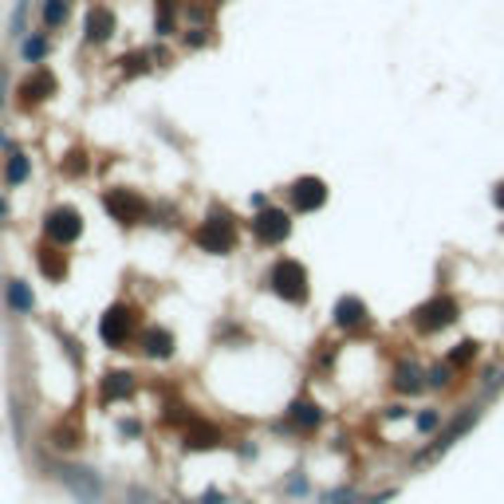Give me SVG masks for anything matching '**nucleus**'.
I'll list each match as a JSON object with an SVG mask.
<instances>
[{"label":"nucleus","mask_w":504,"mask_h":504,"mask_svg":"<svg viewBox=\"0 0 504 504\" xmlns=\"http://www.w3.org/2000/svg\"><path fill=\"white\" fill-rule=\"evenodd\" d=\"M272 292L287 304H304L307 299V268L299 260H276L272 264V276H268Z\"/></svg>","instance_id":"obj_1"},{"label":"nucleus","mask_w":504,"mask_h":504,"mask_svg":"<svg viewBox=\"0 0 504 504\" xmlns=\"http://www.w3.org/2000/svg\"><path fill=\"white\" fill-rule=\"evenodd\" d=\"M79 233H83V217L67 205L51 209L48 217H44V237L51 245H71V240H79Z\"/></svg>","instance_id":"obj_2"},{"label":"nucleus","mask_w":504,"mask_h":504,"mask_svg":"<svg viewBox=\"0 0 504 504\" xmlns=\"http://www.w3.org/2000/svg\"><path fill=\"white\" fill-rule=\"evenodd\" d=\"M457 319V299L453 296H434L429 304H422L414 311V323L422 331H441L445 323H453Z\"/></svg>","instance_id":"obj_3"},{"label":"nucleus","mask_w":504,"mask_h":504,"mask_svg":"<svg viewBox=\"0 0 504 504\" xmlns=\"http://www.w3.org/2000/svg\"><path fill=\"white\" fill-rule=\"evenodd\" d=\"M99 335H103V343H110V347H122L130 335H134V311H130L127 304H115L103 316V323H99Z\"/></svg>","instance_id":"obj_4"},{"label":"nucleus","mask_w":504,"mask_h":504,"mask_svg":"<svg viewBox=\"0 0 504 504\" xmlns=\"http://www.w3.org/2000/svg\"><path fill=\"white\" fill-rule=\"evenodd\" d=\"M198 240H201V248H205V252H228V248H233V240H237V228H233V221L228 217H209L205 221V228H201L198 233Z\"/></svg>","instance_id":"obj_5"},{"label":"nucleus","mask_w":504,"mask_h":504,"mask_svg":"<svg viewBox=\"0 0 504 504\" xmlns=\"http://www.w3.org/2000/svg\"><path fill=\"white\" fill-rule=\"evenodd\" d=\"M103 205L115 213V221H122V225H138L142 217H146V205H142L138 193H130V189H110L107 198H103Z\"/></svg>","instance_id":"obj_6"},{"label":"nucleus","mask_w":504,"mask_h":504,"mask_svg":"<svg viewBox=\"0 0 504 504\" xmlns=\"http://www.w3.org/2000/svg\"><path fill=\"white\" fill-rule=\"evenodd\" d=\"M252 228H257V237L264 240V245H280V240H287V233H292V221H287V213H280V209H264V213L252 221Z\"/></svg>","instance_id":"obj_7"},{"label":"nucleus","mask_w":504,"mask_h":504,"mask_svg":"<svg viewBox=\"0 0 504 504\" xmlns=\"http://www.w3.org/2000/svg\"><path fill=\"white\" fill-rule=\"evenodd\" d=\"M323 201H327V186L319 178H299L292 186V205L299 213H316V209H323Z\"/></svg>","instance_id":"obj_8"},{"label":"nucleus","mask_w":504,"mask_h":504,"mask_svg":"<svg viewBox=\"0 0 504 504\" xmlns=\"http://www.w3.org/2000/svg\"><path fill=\"white\" fill-rule=\"evenodd\" d=\"M60 477H63V484H67V489L79 496L83 504H95V500H99L103 489H99V481L91 477V469H75V465H63Z\"/></svg>","instance_id":"obj_9"},{"label":"nucleus","mask_w":504,"mask_h":504,"mask_svg":"<svg viewBox=\"0 0 504 504\" xmlns=\"http://www.w3.org/2000/svg\"><path fill=\"white\" fill-rule=\"evenodd\" d=\"M473 422H477V410H465V414L457 418V422H449V425H445L441 434H437L434 449H429V453H422V457H418V461H425V457H437V453H441V449H449V445H453L457 437H461V434H465V429H469V425H473Z\"/></svg>","instance_id":"obj_10"},{"label":"nucleus","mask_w":504,"mask_h":504,"mask_svg":"<svg viewBox=\"0 0 504 504\" xmlns=\"http://www.w3.org/2000/svg\"><path fill=\"white\" fill-rule=\"evenodd\" d=\"M186 445H189V449H217V445H221L217 425H209V422H198V418H189V422H186Z\"/></svg>","instance_id":"obj_11"},{"label":"nucleus","mask_w":504,"mask_h":504,"mask_svg":"<svg viewBox=\"0 0 504 504\" xmlns=\"http://www.w3.org/2000/svg\"><path fill=\"white\" fill-rule=\"evenodd\" d=\"M110 36H115V16H110V8H87V40L91 44H107Z\"/></svg>","instance_id":"obj_12"},{"label":"nucleus","mask_w":504,"mask_h":504,"mask_svg":"<svg viewBox=\"0 0 504 504\" xmlns=\"http://www.w3.org/2000/svg\"><path fill=\"white\" fill-rule=\"evenodd\" d=\"M335 323L339 327H347V331H351V327H358V323H366V304L358 296H343L335 304Z\"/></svg>","instance_id":"obj_13"},{"label":"nucleus","mask_w":504,"mask_h":504,"mask_svg":"<svg viewBox=\"0 0 504 504\" xmlns=\"http://www.w3.org/2000/svg\"><path fill=\"white\" fill-rule=\"evenodd\" d=\"M51 91H56V79H51L48 71H32L28 79L20 83V95H24V103H40V99H48Z\"/></svg>","instance_id":"obj_14"},{"label":"nucleus","mask_w":504,"mask_h":504,"mask_svg":"<svg viewBox=\"0 0 504 504\" xmlns=\"http://www.w3.org/2000/svg\"><path fill=\"white\" fill-rule=\"evenodd\" d=\"M142 347H146V355L166 358L169 351H174V335H169L166 327H146V331H142Z\"/></svg>","instance_id":"obj_15"},{"label":"nucleus","mask_w":504,"mask_h":504,"mask_svg":"<svg viewBox=\"0 0 504 504\" xmlns=\"http://www.w3.org/2000/svg\"><path fill=\"white\" fill-rule=\"evenodd\" d=\"M40 272H44V276H51V280H63V276H67V260H63L56 248L44 245L40 248Z\"/></svg>","instance_id":"obj_16"},{"label":"nucleus","mask_w":504,"mask_h":504,"mask_svg":"<svg viewBox=\"0 0 504 504\" xmlns=\"http://www.w3.org/2000/svg\"><path fill=\"white\" fill-rule=\"evenodd\" d=\"M394 378H398V390H406V394H418V390H422V370H418L414 363H398Z\"/></svg>","instance_id":"obj_17"},{"label":"nucleus","mask_w":504,"mask_h":504,"mask_svg":"<svg viewBox=\"0 0 504 504\" xmlns=\"http://www.w3.org/2000/svg\"><path fill=\"white\" fill-rule=\"evenodd\" d=\"M103 394H107V398H130V394H134V378H130V375H107Z\"/></svg>","instance_id":"obj_18"},{"label":"nucleus","mask_w":504,"mask_h":504,"mask_svg":"<svg viewBox=\"0 0 504 504\" xmlns=\"http://www.w3.org/2000/svg\"><path fill=\"white\" fill-rule=\"evenodd\" d=\"M292 422L304 425V429H316V425L323 422V414H319L311 402H296V406H292Z\"/></svg>","instance_id":"obj_19"},{"label":"nucleus","mask_w":504,"mask_h":504,"mask_svg":"<svg viewBox=\"0 0 504 504\" xmlns=\"http://www.w3.org/2000/svg\"><path fill=\"white\" fill-rule=\"evenodd\" d=\"M8 304L16 307V311H32V292L24 280H12L8 284Z\"/></svg>","instance_id":"obj_20"},{"label":"nucleus","mask_w":504,"mask_h":504,"mask_svg":"<svg viewBox=\"0 0 504 504\" xmlns=\"http://www.w3.org/2000/svg\"><path fill=\"white\" fill-rule=\"evenodd\" d=\"M63 16H67L63 0H44V24H48V28H60Z\"/></svg>","instance_id":"obj_21"},{"label":"nucleus","mask_w":504,"mask_h":504,"mask_svg":"<svg viewBox=\"0 0 504 504\" xmlns=\"http://www.w3.org/2000/svg\"><path fill=\"white\" fill-rule=\"evenodd\" d=\"M4 174H8V181H12V186H16V181H24V178H28V158H24L20 150H16V154H12V158H8V169H4Z\"/></svg>","instance_id":"obj_22"},{"label":"nucleus","mask_w":504,"mask_h":504,"mask_svg":"<svg viewBox=\"0 0 504 504\" xmlns=\"http://www.w3.org/2000/svg\"><path fill=\"white\" fill-rule=\"evenodd\" d=\"M56 445H60V449H71V445H79V429H75V425L71 422H63V425H56Z\"/></svg>","instance_id":"obj_23"},{"label":"nucleus","mask_w":504,"mask_h":504,"mask_svg":"<svg viewBox=\"0 0 504 504\" xmlns=\"http://www.w3.org/2000/svg\"><path fill=\"white\" fill-rule=\"evenodd\" d=\"M83 169H87V154H83V150H71L67 162H63V174H71V178H75V174H83Z\"/></svg>","instance_id":"obj_24"},{"label":"nucleus","mask_w":504,"mask_h":504,"mask_svg":"<svg viewBox=\"0 0 504 504\" xmlns=\"http://www.w3.org/2000/svg\"><path fill=\"white\" fill-rule=\"evenodd\" d=\"M355 500H358L355 489H335V493L323 496V504H355Z\"/></svg>","instance_id":"obj_25"},{"label":"nucleus","mask_w":504,"mask_h":504,"mask_svg":"<svg viewBox=\"0 0 504 504\" xmlns=\"http://www.w3.org/2000/svg\"><path fill=\"white\" fill-rule=\"evenodd\" d=\"M473 355H477V343H461L457 351H449V363H453V366H461V363H469Z\"/></svg>","instance_id":"obj_26"},{"label":"nucleus","mask_w":504,"mask_h":504,"mask_svg":"<svg viewBox=\"0 0 504 504\" xmlns=\"http://www.w3.org/2000/svg\"><path fill=\"white\" fill-rule=\"evenodd\" d=\"M429 382L445 386V382H449V366H434V370H429Z\"/></svg>","instance_id":"obj_27"},{"label":"nucleus","mask_w":504,"mask_h":504,"mask_svg":"<svg viewBox=\"0 0 504 504\" xmlns=\"http://www.w3.org/2000/svg\"><path fill=\"white\" fill-rule=\"evenodd\" d=\"M418 429H437V414H418Z\"/></svg>","instance_id":"obj_28"},{"label":"nucleus","mask_w":504,"mask_h":504,"mask_svg":"<svg viewBox=\"0 0 504 504\" xmlns=\"http://www.w3.org/2000/svg\"><path fill=\"white\" fill-rule=\"evenodd\" d=\"M496 205H500V209H504V186H500V193H496Z\"/></svg>","instance_id":"obj_29"},{"label":"nucleus","mask_w":504,"mask_h":504,"mask_svg":"<svg viewBox=\"0 0 504 504\" xmlns=\"http://www.w3.org/2000/svg\"><path fill=\"white\" fill-rule=\"evenodd\" d=\"M0 217H4V205H0Z\"/></svg>","instance_id":"obj_30"}]
</instances>
